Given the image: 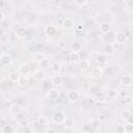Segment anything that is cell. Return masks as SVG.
<instances>
[{
    "mask_svg": "<svg viewBox=\"0 0 133 133\" xmlns=\"http://www.w3.org/2000/svg\"><path fill=\"white\" fill-rule=\"evenodd\" d=\"M65 117H66V116H65V113H64L63 111H56V112H54L53 115H52V122H53L54 124L60 125V124L63 123V121H64Z\"/></svg>",
    "mask_w": 133,
    "mask_h": 133,
    "instance_id": "6da1fadb",
    "label": "cell"
},
{
    "mask_svg": "<svg viewBox=\"0 0 133 133\" xmlns=\"http://www.w3.org/2000/svg\"><path fill=\"white\" fill-rule=\"evenodd\" d=\"M12 63V57L8 53H3L0 56V64L3 66H8Z\"/></svg>",
    "mask_w": 133,
    "mask_h": 133,
    "instance_id": "7a4b0ae2",
    "label": "cell"
},
{
    "mask_svg": "<svg viewBox=\"0 0 133 133\" xmlns=\"http://www.w3.org/2000/svg\"><path fill=\"white\" fill-rule=\"evenodd\" d=\"M114 53H115V48H114L113 44L107 43L104 45V47H103V54L104 55H106L108 57V56L114 55Z\"/></svg>",
    "mask_w": 133,
    "mask_h": 133,
    "instance_id": "3957f363",
    "label": "cell"
},
{
    "mask_svg": "<svg viewBox=\"0 0 133 133\" xmlns=\"http://www.w3.org/2000/svg\"><path fill=\"white\" fill-rule=\"evenodd\" d=\"M45 33L48 37H54L57 33V28L55 25L53 24H50V25H47L45 26Z\"/></svg>",
    "mask_w": 133,
    "mask_h": 133,
    "instance_id": "277c9868",
    "label": "cell"
},
{
    "mask_svg": "<svg viewBox=\"0 0 133 133\" xmlns=\"http://www.w3.org/2000/svg\"><path fill=\"white\" fill-rule=\"evenodd\" d=\"M18 72L21 76H28L30 74V66L28 65V63L24 62V63H21L19 65V69H18Z\"/></svg>",
    "mask_w": 133,
    "mask_h": 133,
    "instance_id": "5b68a950",
    "label": "cell"
},
{
    "mask_svg": "<svg viewBox=\"0 0 133 133\" xmlns=\"http://www.w3.org/2000/svg\"><path fill=\"white\" fill-rule=\"evenodd\" d=\"M61 26H62L63 29L70 30V29H72L75 26V22H74V20L72 18H65V19H63Z\"/></svg>",
    "mask_w": 133,
    "mask_h": 133,
    "instance_id": "8992f818",
    "label": "cell"
},
{
    "mask_svg": "<svg viewBox=\"0 0 133 133\" xmlns=\"http://www.w3.org/2000/svg\"><path fill=\"white\" fill-rule=\"evenodd\" d=\"M89 75H90V77L92 79H100L103 76V70L100 69V68H98V66H95V68L91 69Z\"/></svg>",
    "mask_w": 133,
    "mask_h": 133,
    "instance_id": "52a82bcc",
    "label": "cell"
},
{
    "mask_svg": "<svg viewBox=\"0 0 133 133\" xmlns=\"http://www.w3.org/2000/svg\"><path fill=\"white\" fill-rule=\"evenodd\" d=\"M59 95H60L59 90H58L57 88H55V87H52V88H50V89L47 91V97H48L50 100H52V101L58 99Z\"/></svg>",
    "mask_w": 133,
    "mask_h": 133,
    "instance_id": "ba28073f",
    "label": "cell"
},
{
    "mask_svg": "<svg viewBox=\"0 0 133 133\" xmlns=\"http://www.w3.org/2000/svg\"><path fill=\"white\" fill-rule=\"evenodd\" d=\"M15 34H16V36H17L18 38H20V39H24V38H26V36H27L26 28L23 27V26L18 27V28L16 29V31H15Z\"/></svg>",
    "mask_w": 133,
    "mask_h": 133,
    "instance_id": "9c48e42d",
    "label": "cell"
},
{
    "mask_svg": "<svg viewBox=\"0 0 133 133\" xmlns=\"http://www.w3.org/2000/svg\"><path fill=\"white\" fill-rule=\"evenodd\" d=\"M33 78H34L36 81H43V80H45V78H46V72H45V70L38 69V70L34 71V73H33Z\"/></svg>",
    "mask_w": 133,
    "mask_h": 133,
    "instance_id": "30bf717a",
    "label": "cell"
},
{
    "mask_svg": "<svg viewBox=\"0 0 133 133\" xmlns=\"http://www.w3.org/2000/svg\"><path fill=\"white\" fill-rule=\"evenodd\" d=\"M99 29L102 33H107L111 30V24L109 22H102L99 25Z\"/></svg>",
    "mask_w": 133,
    "mask_h": 133,
    "instance_id": "8fae6325",
    "label": "cell"
},
{
    "mask_svg": "<svg viewBox=\"0 0 133 133\" xmlns=\"http://www.w3.org/2000/svg\"><path fill=\"white\" fill-rule=\"evenodd\" d=\"M127 36H126V34H125V32H123V31H118V32H116L115 33V42L117 43V44H123V43H125L126 41H127Z\"/></svg>",
    "mask_w": 133,
    "mask_h": 133,
    "instance_id": "7c38bea8",
    "label": "cell"
},
{
    "mask_svg": "<svg viewBox=\"0 0 133 133\" xmlns=\"http://www.w3.org/2000/svg\"><path fill=\"white\" fill-rule=\"evenodd\" d=\"M9 111H10V113H11L12 115H17V114L21 113V111H22V107H21V105H20V104L14 103V104H11V105H10Z\"/></svg>",
    "mask_w": 133,
    "mask_h": 133,
    "instance_id": "4fadbf2b",
    "label": "cell"
},
{
    "mask_svg": "<svg viewBox=\"0 0 133 133\" xmlns=\"http://www.w3.org/2000/svg\"><path fill=\"white\" fill-rule=\"evenodd\" d=\"M66 97H68V100L70 102H76L79 99V92L77 90H70L68 92Z\"/></svg>",
    "mask_w": 133,
    "mask_h": 133,
    "instance_id": "5bb4252c",
    "label": "cell"
},
{
    "mask_svg": "<svg viewBox=\"0 0 133 133\" xmlns=\"http://www.w3.org/2000/svg\"><path fill=\"white\" fill-rule=\"evenodd\" d=\"M62 125H63L64 128H66V129H72L73 127H75V119H74L73 117L68 116V117L64 118Z\"/></svg>",
    "mask_w": 133,
    "mask_h": 133,
    "instance_id": "9a60e30c",
    "label": "cell"
},
{
    "mask_svg": "<svg viewBox=\"0 0 133 133\" xmlns=\"http://www.w3.org/2000/svg\"><path fill=\"white\" fill-rule=\"evenodd\" d=\"M50 69H51V71L53 73L58 74L61 71V62L60 61H53V62H51Z\"/></svg>",
    "mask_w": 133,
    "mask_h": 133,
    "instance_id": "2e32d148",
    "label": "cell"
},
{
    "mask_svg": "<svg viewBox=\"0 0 133 133\" xmlns=\"http://www.w3.org/2000/svg\"><path fill=\"white\" fill-rule=\"evenodd\" d=\"M132 83V76L131 75H124L121 78V84L125 86H129Z\"/></svg>",
    "mask_w": 133,
    "mask_h": 133,
    "instance_id": "e0dca14e",
    "label": "cell"
},
{
    "mask_svg": "<svg viewBox=\"0 0 133 133\" xmlns=\"http://www.w3.org/2000/svg\"><path fill=\"white\" fill-rule=\"evenodd\" d=\"M82 44L80 42H73L72 45H71V50L72 52H75V53H79L81 50H82Z\"/></svg>",
    "mask_w": 133,
    "mask_h": 133,
    "instance_id": "ac0fdd59",
    "label": "cell"
},
{
    "mask_svg": "<svg viewBox=\"0 0 133 133\" xmlns=\"http://www.w3.org/2000/svg\"><path fill=\"white\" fill-rule=\"evenodd\" d=\"M62 83V77L60 75H55L52 77L51 79V84L54 85V86H58Z\"/></svg>",
    "mask_w": 133,
    "mask_h": 133,
    "instance_id": "d6986e66",
    "label": "cell"
},
{
    "mask_svg": "<svg viewBox=\"0 0 133 133\" xmlns=\"http://www.w3.org/2000/svg\"><path fill=\"white\" fill-rule=\"evenodd\" d=\"M28 82H29V80H28V77L27 76H21L19 78L17 84H18L19 87H25L28 84Z\"/></svg>",
    "mask_w": 133,
    "mask_h": 133,
    "instance_id": "ffe728a7",
    "label": "cell"
},
{
    "mask_svg": "<svg viewBox=\"0 0 133 133\" xmlns=\"http://www.w3.org/2000/svg\"><path fill=\"white\" fill-rule=\"evenodd\" d=\"M121 118L125 122H128L131 118V111L128 109H124L121 111Z\"/></svg>",
    "mask_w": 133,
    "mask_h": 133,
    "instance_id": "44dd1931",
    "label": "cell"
},
{
    "mask_svg": "<svg viewBox=\"0 0 133 133\" xmlns=\"http://www.w3.org/2000/svg\"><path fill=\"white\" fill-rule=\"evenodd\" d=\"M20 77H21V75L19 74L18 71H12V72L9 73V80L11 82H18Z\"/></svg>",
    "mask_w": 133,
    "mask_h": 133,
    "instance_id": "7402d4cb",
    "label": "cell"
},
{
    "mask_svg": "<svg viewBox=\"0 0 133 133\" xmlns=\"http://www.w3.org/2000/svg\"><path fill=\"white\" fill-rule=\"evenodd\" d=\"M106 97L109 98V99H111V100L115 99V98L117 97V89H115V88H110V89H108L107 92H106Z\"/></svg>",
    "mask_w": 133,
    "mask_h": 133,
    "instance_id": "603a6c76",
    "label": "cell"
},
{
    "mask_svg": "<svg viewBox=\"0 0 133 133\" xmlns=\"http://www.w3.org/2000/svg\"><path fill=\"white\" fill-rule=\"evenodd\" d=\"M97 61H98L99 64H106L107 61H108V58L104 54H99L98 57H97Z\"/></svg>",
    "mask_w": 133,
    "mask_h": 133,
    "instance_id": "cb8c5ba5",
    "label": "cell"
},
{
    "mask_svg": "<svg viewBox=\"0 0 133 133\" xmlns=\"http://www.w3.org/2000/svg\"><path fill=\"white\" fill-rule=\"evenodd\" d=\"M89 65H90V63H89V61L87 59H81V60H79V66H80L81 70H87L89 68Z\"/></svg>",
    "mask_w": 133,
    "mask_h": 133,
    "instance_id": "d4e9b609",
    "label": "cell"
},
{
    "mask_svg": "<svg viewBox=\"0 0 133 133\" xmlns=\"http://www.w3.org/2000/svg\"><path fill=\"white\" fill-rule=\"evenodd\" d=\"M36 122H37V124H38V125L45 126V125H47V124L49 123V119H48V117H47V116H45V115H39V116H37Z\"/></svg>",
    "mask_w": 133,
    "mask_h": 133,
    "instance_id": "484cf974",
    "label": "cell"
},
{
    "mask_svg": "<svg viewBox=\"0 0 133 133\" xmlns=\"http://www.w3.org/2000/svg\"><path fill=\"white\" fill-rule=\"evenodd\" d=\"M38 64H39V66L42 68V70H44V69H48V68H50L51 62H50V60H49L48 58H44Z\"/></svg>",
    "mask_w": 133,
    "mask_h": 133,
    "instance_id": "4316f807",
    "label": "cell"
},
{
    "mask_svg": "<svg viewBox=\"0 0 133 133\" xmlns=\"http://www.w3.org/2000/svg\"><path fill=\"white\" fill-rule=\"evenodd\" d=\"M96 100H97V102H100V103H104V102L107 100L106 94H105V92H99V94L96 96Z\"/></svg>",
    "mask_w": 133,
    "mask_h": 133,
    "instance_id": "83f0119b",
    "label": "cell"
},
{
    "mask_svg": "<svg viewBox=\"0 0 133 133\" xmlns=\"http://www.w3.org/2000/svg\"><path fill=\"white\" fill-rule=\"evenodd\" d=\"M122 103H123V104H125L126 106H131V105L133 104V98H132L131 96H127V97L123 98Z\"/></svg>",
    "mask_w": 133,
    "mask_h": 133,
    "instance_id": "f1b7e54d",
    "label": "cell"
},
{
    "mask_svg": "<svg viewBox=\"0 0 133 133\" xmlns=\"http://www.w3.org/2000/svg\"><path fill=\"white\" fill-rule=\"evenodd\" d=\"M124 130H125V133H132L133 132V124L128 122L124 125Z\"/></svg>",
    "mask_w": 133,
    "mask_h": 133,
    "instance_id": "f546056e",
    "label": "cell"
},
{
    "mask_svg": "<svg viewBox=\"0 0 133 133\" xmlns=\"http://www.w3.org/2000/svg\"><path fill=\"white\" fill-rule=\"evenodd\" d=\"M44 58H46V57H45V54L42 53V52H37V53L34 54V59H35V61L38 62V63H39Z\"/></svg>",
    "mask_w": 133,
    "mask_h": 133,
    "instance_id": "4dcf8cb0",
    "label": "cell"
},
{
    "mask_svg": "<svg viewBox=\"0 0 133 133\" xmlns=\"http://www.w3.org/2000/svg\"><path fill=\"white\" fill-rule=\"evenodd\" d=\"M80 56H79V53H75V52H72L71 56H70V59L72 62H79V59Z\"/></svg>",
    "mask_w": 133,
    "mask_h": 133,
    "instance_id": "1f68e13d",
    "label": "cell"
},
{
    "mask_svg": "<svg viewBox=\"0 0 133 133\" xmlns=\"http://www.w3.org/2000/svg\"><path fill=\"white\" fill-rule=\"evenodd\" d=\"M14 131H15V129L10 125H5L2 129V133H14Z\"/></svg>",
    "mask_w": 133,
    "mask_h": 133,
    "instance_id": "d6a6232c",
    "label": "cell"
},
{
    "mask_svg": "<svg viewBox=\"0 0 133 133\" xmlns=\"http://www.w3.org/2000/svg\"><path fill=\"white\" fill-rule=\"evenodd\" d=\"M100 125H101V123H100V119H98V118H92L90 122V126L95 129H98L100 127Z\"/></svg>",
    "mask_w": 133,
    "mask_h": 133,
    "instance_id": "836d02e7",
    "label": "cell"
},
{
    "mask_svg": "<svg viewBox=\"0 0 133 133\" xmlns=\"http://www.w3.org/2000/svg\"><path fill=\"white\" fill-rule=\"evenodd\" d=\"M87 3H88L87 0H75V1H74V4H75L76 6H84V5H86Z\"/></svg>",
    "mask_w": 133,
    "mask_h": 133,
    "instance_id": "e575fe53",
    "label": "cell"
},
{
    "mask_svg": "<svg viewBox=\"0 0 133 133\" xmlns=\"http://www.w3.org/2000/svg\"><path fill=\"white\" fill-rule=\"evenodd\" d=\"M117 96H119L122 99L127 97L128 96V90L127 89H121V90H117Z\"/></svg>",
    "mask_w": 133,
    "mask_h": 133,
    "instance_id": "d590c367",
    "label": "cell"
},
{
    "mask_svg": "<svg viewBox=\"0 0 133 133\" xmlns=\"http://www.w3.org/2000/svg\"><path fill=\"white\" fill-rule=\"evenodd\" d=\"M115 133H125V130H124V125H116L115 127Z\"/></svg>",
    "mask_w": 133,
    "mask_h": 133,
    "instance_id": "8d00e7d4",
    "label": "cell"
},
{
    "mask_svg": "<svg viewBox=\"0 0 133 133\" xmlns=\"http://www.w3.org/2000/svg\"><path fill=\"white\" fill-rule=\"evenodd\" d=\"M23 118H24V115H23L22 113H19V114H17V115H15V119H16L18 123H19L20 121H22Z\"/></svg>",
    "mask_w": 133,
    "mask_h": 133,
    "instance_id": "74e56055",
    "label": "cell"
},
{
    "mask_svg": "<svg viewBox=\"0 0 133 133\" xmlns=\"http://www.w3.org/2000/svg\"><path fill=\"white\" fill-rule=\"evenodd\" d=\"M5 34H6V30H5L3 27H0V37L4 36Z\"/></svg>",
    "mask_w": 133,
    "mask_h": 133,
    "instance_id": "f35d334b",
    "label": "cell"
},
{
    "mask_svg": "<svg viewBox=\"0 0 133 133\" xmlns=\"http://www.w3.org/2000/svg\"><path fill=\"white\" fill-rule=\"evenodd\" d=\"M19 123L21 124V126H27V125H28V121H27V119H25V117H24L22 121H20Z\"/></svg>",
    "mask_w": 133,
    "mask_h": 133,
    "instance_id": "ab89813d",
    "label": "cell"
},
{
    "mask_svg": "<svg viewBox=\"0 0 133 133\" xmlns=\"http://www.w3.org/2000/svg\"><path fill=\"white\" fill-rule=\"evenodd\" d=\"M46 133H56V132H55V130H54L53 128L49 127V128H47V129H46Z\"/></svg>",
    "mask_w": 133,
    "mask_h": 133,
    "instance_id": "60d3db41",
    "label": "cell"
},
{
    "mask_svg": "<svg viewBox=\"0 0 133 133\" xmlns=\"http://www.w3.org/2000/svg\"><path fill=\"white\" fill-rule=\"evenodd\" d=\"M4 19H5V15L0 10V23H1V22H3V21H4Z\"/></svg>",
    "mask_w": 133,
    "mask_h": 133,
    "instance_id": "b9f144b4",
    "label": "cell"
},
{
    "mask_svg": "<svg viewBox=\"0 0 133 133\" xmlns=\"http://www.w3.org/2000/svg\"><path fill=\"white\" fill-rule=\"evenodd\" d=\"M5 4H6V3H5L4 0H0V9H1V8H4V7H5Z\"/></svg>",
    "mask_w": 133,
    "mask_h": 133,
    "instance_id": "7bdbcfd3",
    "label": "cell"
},
{
    "mask_svg": "<svg viewBox=\"0 0 133 133\" xmlns=\"http://www.w3.org/2000/svg\"><path fill=\"white\" fill-rule=\"evenodd\" d=\"M75 133H83V132H81V131H76Z\"/></svg>",
    "mask_w": 133,
    "mask_h": 133,
    "instance_id": "ee69618b",
    "label": "cell"
},
{
    "mask_svg": "<svg viewBox=\"0 0 133 133\" xmlns=\"http://www.w3.org/2000/svg\"><path fill=\"white\" fill-rule=\"evenodd\" d=\"M33 133H41V132H37V131H36V132H33Z\"/></svg>",
    "mask_w": 133,
    "mask_h": 133,
    "instance_id": "f6af8a7d",
    "label": "cell"
}]
</instances>
